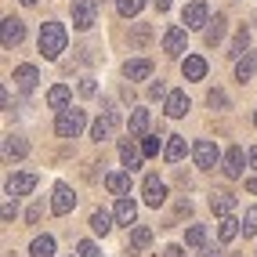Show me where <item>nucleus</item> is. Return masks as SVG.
Masks as SVG:
<instances>
[{"label": "nucleus", "mask_w": 257, "mask_h": 257, "mask_svg": "<svg viewBox=\"0 0 257 257\" xmlns=\"http://www.w3.org/2000/svg\"><path fill=\"white\" fill-rule=\"evenodd\" d=\"M65 40H69V33H65L62 22H44L40 26V55L55 62L62 51H65Z\"/></svg>", "instance_id": "1"}, {"label": "nucleus", "mask_w": 257, "mask_h": 257, "mask_svg": "<svg viewBox=\"0 0 257 257\" xmlns=\"http://www.w3.org/2000/svg\"><path fill=\"white\" fill-rule=\"evenodd\" d=\"M83 127H87V112L73 109V105L65 112H58V119H55V134H58V138H80Z\"/></svg>", "instance_id": "2"}, {"label": "nucleus", "mask_w": 257, "mask_h": 257, "mask_svg": "<svg viewBox=\"0 0 257 257\" xmlns=\"http://www.w3.org/2000/svg\"><path fill=\"white\" fill-rule=\"evenodd\" d=\"M181 22H185V29H207L210 26V8L203 0H192V4H185Z\"/></svg>", "instance_id": "3"}, {"label": "nucleus", "mask_w": 257, "mask_h": 257, "mask_svg": "<svg viewBox=\"0 0 257 257\" xmlns=\"http://www.w3.org/2000/svg\"><path fill=\"white\" fill-rule=\"evenodd\" d=\"M243 167H246V152L239 149V145H232L225 156H221V170H225V178H243Z\"/></svg>", "instance_id": "4"}, {"label": "nucleus", "mask_w": 257, "mask_h": 257, "mask_svg": "<svg viewBox=\"0 0 257 257\" xmlns=\"http://www.w3.org/2000/svg\"><path fill=\"white\" fill-rule=\"evenodd\" d=\"M33 188H37V174H33V170H19V174L8 178V196H11V199L29 196Z\"/></svg>", "instance_id": "5"}, {"label": "nucleus", "mask_w": 257, "mask_h": 257, "mask_svg": "<svg viewBox=\"0 0 257 257\" xmlns=\"http://www.w3.org/2000/svg\"><path fill=\"white\" fill-rule=\"evenodd\" d=\"M94 22H98L94 0H73V26H76V29H91Z\"/></svg>", "instance_id": "6"}, {"label": "nucleus", "mask_w": 257, "mask_h": 257, "mask_svg": "<svg viewBox=\"0 0 257 257\" xmlns=\"http://www.w3.org/2000/svg\"><path fill=\"white\" fill-rule=\"evenodd\" d=\"M73 207H76L73 188L65 185V181H58V185H55V196H51V214H58V217H62V214H69Z\"/></svg>", "instance_id": "7"}, {"label": "nucleus", "mask_w": 257, "mask_h": 257, "mask_svg": "<svg viewBox=\"0 0 257 257\" xmlns=\"http://www.w3.org/2000/svg\"><path fill=\"white\" fill-rule=\"evenodd\" d=\"M192 160H196V167H203V170H214V167H217V145L207 142V138H199V142L192 145Z\"/></svg>", "instance_id": "8"}, {"label": "nucleus", "mask_w": 257, "mask_h": 257, "mask_svg": "<svg viewBox=\"0 0 257 257\" xmlns=\"http://www.w3.org/2000/svg\"><path fill=\"white\" fill-rule=\"evenodd\" d=\"M112 131H116V109L105 105V112L91 123V138H94V142H105V138H112Z\"/></svg>", "instance_id": "9"}, {"label": "nucleus", "mask_w": 257, "mask_h": 257, "mask_svg": "<svg viewBox=\"0 0 257 257\" xmlns=\"http://www.w3.org/2000/svg\"><path fill=\"white\" fill-rule=\"evenodd\" d=\"M142 196H145L149 207H160V203L167 199V185L160 181V174H149V178L142 181Z\"/></svg>", "instance_id": "10"}, {"label": "nucleus", "mask_w": 257, "mask_h": 257, "mask_svg": "<svg viewBox=\"0 0 257 257\" xmlns=\"http://www.w3.org/2000/svg\"><path fill=\"white\" fill-rule=\"evenodd\" d=\"M185 44H188L185 29L174 26V29H167V33H163V51H167L170 58H181V55H185Z\"/></svg>", "instance_id": "11"}, {"label": "nucleus", "mask_w": 257, "mask_h": 257, "mask_svg": "<svg viewBox=\"0 0 257 257\" xmlns=\"http://www.w3.org/2000/svg\"><path fill=\"white\" fill-rule=\"evenodd\" d=\"M26 40V22L22 19H4V47H19Z\"/></svg>", "instance_id": "12"}, {"label": "nucleus", "mask_w": 257, "mask_h": 257, "mask_svg": "<svg viewBox=\"0 0 257 257\" xmlns=\"http://www.w3.org/2000/svg\"><path fill=\"white\" fill-rule=\"evenodd\" d=\"M163 112H167L170 119H181V116L188 112V94H185V91H170V94H167Z\"/></svg>", "instance_id": "13"}, {"label": "nucleus", "mask_w": 257, "mask_h": 257, "mask_svg": "<svg viewBox=\"0 0 257 257\" xmlns=\"http://www.w3.org/2000/svg\"><path fill=\"white\" fill-rule=\"evenodd\" d=\"M185 152H188V142L181 138V134H170V138H167V145H163V156H167V163H181V160H185Z\"/></svg>", "instance_id": "14"}, {"label": "nucleus", "mask_w": 257, "mask_h": 257, "mask_svg": "<svg viewBox=\"0 0 257 257\" xmlns=\"http://www.w3.org/2000/svg\"><path fill=\"white\" fill-rule=\"evenodd\" d=\"M112 214H116V221H119V225H134V217H138V203H134L131 196H119Z\"/></svg>", "instance_id": "15"}, {"label": "nucleus", "mask_w": 257, "mask_h": 257, "mask_svg": "<svg viewBox=\"0 0 257 257\" xmlns=\"http://www.w3.org/2000/svg\"><path fill=\"white\" fill-rule=\"evenodd\" d=\"M123 76L134 83V80H149L152 76V62L149 58H131L127 65H123Z\"/></svg>", "instance_id": "16"}, {"label": "nucleus", "mask_w": 257, "mask_h": 257, "mask_svg": "<svg viewBox=\"0 0 257 257\" xmlns=\"http://www.w3.org/2000/svg\"><path fill=\"white\" fill-rule=\"evenodd\" d=\"M142 145H134V142H119V160H123V167L127 170H138L142 167Z\"/></svg>", "instance_id": "17"}, {"label": "nucleus", "mask_w": 257, "mask_h": 257, "mask_svg": "<svg viewBox=\"0 0 257 257\" xmlns=\"http://www.w3.org/2000/svg\"><path fill=\"white\" fill-rule=\"evenodd\" d=\"M69 98H73V91L65 87V83H55V87L47 91V105L58 109V112H65V109H69Z\"/></svg>", "instance_id": "18"}, {"label": "nucleus", "mask_w": 257, "mask_h": 257, "mask_svg": "<svg viewBox=\"0 0 257 257\" xmlns=\"http://www.w3.org/2000/svg\"><path fill=\"white\" fill-rule=\"evenodd\" d=\"M37 80H40L37 65H15V83H19L22 91H33V87H37Z\"/></svg>", "instance_id": "19"}, {"label": "nucleus", "mask_w": 257, "mask_h": 257, "mask_svg": "<svg viewBox=\"0 0 257 257\" xmlns=\"http://www.w3.org/2000/svg\"><path fill=\"white\" fill-rule=\"evenodd\" d=\"M181 73H185V80H203L207 76V62H203L199 55H188L181 62Z\"/></svg>", "instance_id": "20"}, {"label": "nucleus", "mask_w": 257, "mask_h": 257, "mask_svg": "<svg viewBox=\"0 0 257 257\" xmlns=\"http://www.w3.org/2000/svg\"><path fill=\"white\" fill-rule=\"evenodd\" d=\"M127 131H131V138H145V131H149V109H134L131 119H127Z\"/></svg>", "instance_id": "21"}, {"label": "nucleus", "mask_w": 257, "mask_h": 257, "mask_svg": "<svg viewBox=\"0 0 257 257\" xmlns=\"http://www.w3.org/2000/svg\"><path fill=\"white\" fill-rule=\"evenodd\" d=\"M225 29H228V19H225V15H217V19H210V26L203 29V40H207V44L214 47V44H221V37H225Z\"/></svg>", "instance_id": "22"}, {"label": "nucleus", "mask_w": 257, "mask_h": 257, "mask_svg": "<svg viewBox=\"0 0 257 257\" xmlns=\"http://www.w3.org/2000/svg\"><path fill=\"white\" fill-rule=\"evenodd\" d=\"M26 152H29L26 138H19V134H8L4 138V160H22Z\"/></svg>", "instance_id": "23"}, {"label": "nucleus", "mask_w": 257, "mask_h": 257, "mask_svg": "<svg viewBox=\"0 0 257 257\" xmlns=\"http://www.w3.org/2000/svg\"><path fill=\"white\" fill-rule=\"evenodd\" d=\"M239 232H243V221H235V217H221L217 221V239L221 243H232Z\"/></svg>", "instance_id": "24"}, {"label": "nucleus", "mask_w": 257, "mask_h": 257, "mask_svg": "<svg viewBox=\"0 0 257 257\" xmlns=\"http://www.w3.org/2000/svg\"><path fill=\"white\" fill-rule=\"evenodd\" d=\"M253 69H257V55H253V51H246V55L235 62V80H239V83H246V80L253 76Z\"/></svg>", "instance_id": "25"}, {"label": "nucleus", "mask_w": 257, "mask_h": 257, "mask_svg": "<svg viewBox=\"0 0 257 257\" xmlns=\"http://www.w3.org/2000/svg\"><path fill=\"white\" fill-rule=\"evenodd\" d=\"M232 207H235V199H232L228 192H214V196H210V210H214L217 217H232Z\"/></svg>", "instance_id": "26"}, {"label": "nucleus", "mask_w": 257, "mask_h": 257, "mask_svg": "<svg viewBox=\"0 0 257 257\" xmlns=\"http://www.w3.org/2000/svg\"><path fill=\"white\" fill-rule=\"evenodd\" d=\"M112 221H116V214H109V210H94V214H91V232L109 235V232H112Z\"/></svg>", "instance_id": "27"}, {"label": "nucleus", "mask_w": 257, "mask_h": 257, "mask_svg": "<svg viewBox=\"0 0 257 257\" xmlns=\"http://www.w3.org/2000/svg\"><path fill=\"white\" fill-rule=\"evenodd\" d=\"M105 188H109L112 196H127L131 192V174H119V170H116V174L105 178Z\"/></svg>", "instance_id": "28"}, {"label": "nucleus", "mask_w": 257, "mask_h": 257, "mask_svg": "<svg viewBox=\"0 0 257 257\" xmlns=\"http://www.w3.org/2000/svg\"><path fill=\"white\" fill-rule=\"evenodd\" d=\"M246 47H250V29L243 26V29H239V33H235V37H232V47H228V55H232V58L239 62V58H243V55H246Z\"/></svg>", "instance_id": "29"}, {"label": "nucleus", "mask_w": 257, "mask_h": 257, "mask_svg": "<svg viewBox=\"0 0 257 257\" xmlns=\"http://www.w3.org/2000/svg\"><path fill=\"white\" fill-rule=\"evenodd\" d=\"M33 257H55V239L51 235H37L33 239V246H29Z\"/></svg>", "instance_id": "30"}, {"label": "nucleus", "mask_w": 257, "mask_h": 257, "mask_svg": "<svg viewBox=\"0 0 257 257\" xmlns=\"http://www.w3.org/2000/svg\"><path fill=\"white\" fill-rule=\"evenodd\" d=\"M185 243L188 246H207V228L203 225H188L185 228Z\"/></svg>", "instance_id": "31"}, {"label": "nucleus", "mask_w": 257, "mask_h": 257, "mask_svg": "<svg viewBox=\"0 0 257 257\" xmlns=\"http://www.w3.org/2000/svg\"><path fill=\"white\" fill-rule=\"evenodd\" d=\"M149 243H152V232H149L145 225H138V228H131V246H134V250H145Z\"/></svg>", "instance_id": "32"}, {"label": "nucleus", "mask_w": 257, "mask_h": 257, "mask_svg": "<svg viewBox=\"0 0 257 257\" xmlns=\"http://www.w3.org/2000/svg\"><path fill=\"white\" fill-rule=\"evenodd\" d=\"M116 8H119V15H123V19H134V15L145 8V0H116Z\"/></svg>", "instance_id": "33"}, {"label": "nucleus", "mask_w": 257, "mask_h": 257, "mask_svg": "<svg viewBox=\"0 0 257 257\" xmlns=\"http://www.w3.org/2000/svg\"><path fill=\"white\" fill-rule=\"evenodd\" d=\"M243 235H246V239L257 235V207H250V210L243 214Z\"/></svg>", "instance_id": "34"}, {"label": "nucleus", "mask_w": 257, "mask_h": 257, "mask_svg": "<svg viewBox=\"0 0 257 257\" xmlns=\"http://www.w3.org/2000/svg\"><path fill=\"white\" fill-rule=\"evenodd\" d=\"M207 105H210V109H225V105H228V94H225V91H210V94H207Z\"/></svg>", "instance_id": "35"}, {"label": "nucleus", "mask_w": 257, "mask_h": 257, "mask_svg": "<svg viewBox=\"0 0 257 257\" xmlns=\"http://www.w3.org/2000/svg\"><path fill=\"white\" fill-rule=\"evenodd\" d=\"M76 253H80V257H98V246L91 243V239H80V243H76Z\"/></svg>", "instance_id": "36"}, {"label": "nucleus", "mask_w": 257, "mask_h": 257, "mask_svg": "<svg viewBox=\"0 0 257 257\" xmlns=\"http://www.w3.org/2000/svg\"><path fill=\"white\" fill-rule=\"evenodd\" d=\"M142 152H145V156H156V152H160V142L145 134V138H142Z\"/></svg>", "instance_id": "37"}, {"label": "nucleus", "mask_w": 257, "mask_h": 257, "mask_svg": "<svg viewBox=\"0 0 257 257\" xmlns=\"http://www.w3.org/2000/svg\"><path fill=\"white\" fill-rule=\"evenodd\" d=\"M80 94H83V98L98 94V83H94V80H80Z\"/></svg>", "instance_id": "38"}, {"label": "nucleus", "mask_w": 257, "mask_h": 257, "mask_svg": "<svg viewBox=\"0 0 257 257\" xmlns=\"http://www.w3.org/2000/svg\"><path fill=\"white\" fill-rule=\"evenodd\" d=\"M163 94H167V83H163V80H156V83L149 87V98H163Z\"/></svg>", "instance_id": "39"}, {"label": "nucleus", "mask_w": 257, "mask_h": 257, "mask_svg": "<svg viewBox=\"0 0 257 257\" xmlns=\"http://www.w3.org/2000/svg\"><path fill=\"white\" fill-rule=\"evenodd\" d=\"M15 214H19V207H15V199L8 196V199H4V221H11Z\"/></svg>", "instance_id": "40"}, {"label": "nucleus", "mask_w": 257, "mask_h": 257, "mask_svg": "<svg viewBox=\"0 0 257 257\" xmlns=\"http://www.w3.org/2000/svg\"><path fill=\"white\" fill-rule=\"evenodd\" d=\"M145 40H149V26H138V33H134V44L145 47Z\"/></svg>", "instance_id": "41"}, {"label": "nucleus", "mask_w": 257, "mask_h": 257, "mask_svg": "<svg viewBox=\"0 0 257 257\" xmlns=\"http://www.w3.org/2000/svg\"><path fill=\"white\" fill-rule=\"evenodd\" d=\"M196 257H225V253H221L217 246H199V253Z\"/></svg>", "instance_id": "42"}, {"label": "nucleus", "mask_w": 257, "mask_h": 257, "mask_svg": "<svg viewBox=\"0 0 257 257\" xmlns=\"http://www.w3.org/2000/svg\"><path fill=\"white\" fill-rule=\"evenodd\" d=\"M40 214H44V207H40V203H37V207H29V214H26V221H29V225H33V221H40Z\"/></svg>", "instance_id": "43"}, {"label": "nucleus", "mask_w": 257, "mask_h": 257, "mask_svg": "<svg viewBox=\"0 0 257 257\" xmlns=\"http://www.w3.org/2000/svg\"><path fill=\"white\" fill-rule=\"evenodd\" d=\"M163 257H185V250H181V246H167Z\"/></svg>", "instance_id": "44"}, {"label": "nucleus", "mask_w": 257, "mask_h": 257, "mask_svg": "<svg viewBox=\"0 0 257 257\" xmlns=\"http://www.w3.org/2000/svg\"><path fill=\"white\" fill-rule=\"evenodd\" d=\"M246 163L257 170V145H253V149H246Z\"/></svg>", "instance_id": "45"}, {"label": "nucleus", "mask_w": 257, "mask_h": 257, "mask_svg": "<svg viewBox=\"0 0 257 257\" xmlns=\"http://www.w3.org/2000/svg\"><path fill=\"white\" fill-rule=\"evenodd\" d=\"M0 101H4V112H11V91H0Z\"/></svg>", "instance_id": "46"}, {"label": "nucleus", "mask_w": 257, "mask_h": 257, "mask_svg": "<svg viewBox=\"0 0 257 257\" xmlns=\"http://www.w3.org/2000/svg\"><path fill=\"white\" fill-rule=\"evenodd\" d=\"M152 4H156V11H167L170 4H174V0H152Z\"/></svg>", "instance_id": "47"}, {"label": "nucleus", "mask_w": 257, "mask_h": 257, "mask_svg": "<svg viewBox=\"0 0 257 257\" xmlns=\"http://www.w3.org/2000/svg\"><path fill=\"white\" fill-rule=\"evenodd\" d=\"M246 192H253V196H257V178H250V181H246Z\"/></svg>", "instance_id": "48"}, {"label": "nucleus", "mask_w": 257, "mask_h": 257, "mask_svg": "<svg viewBox=\"0 0 257 257\" xmlns=\"http://www.w3.org/2000/svg\"><path fill=\"white\" fill-rule=\"evenodd\" d=\"M22 4H26V8H33V4H37V0H22Z\"/></svg>", "instance_id": "49"}, {"label": "nucleus", "mask_w": 257, "mask_h": 257, "mask_svg": "<svg viewBox=\"0 0 257 257\" xmlns=\"http://www.w3.org/2000/svg\"><path fill=\"white\" fill-rule=\"evenodd\" d=\"M253 123H257V116H253Z\"/></svg>", "instance_id": "50"}, {"label": "nucleus", "mask_w": 257, "mask_h": 257, "mask_svg": "<svg viewBox=\"0 0 257 257\" xmlns=\"http://www.w3.org/2000/svg\"><path fill=\"white\" fill-rule=\"evenodd\" d=\"M8 257H11V253H8Z\"/></svg>", "instance_id": "51"}]
</instances>
